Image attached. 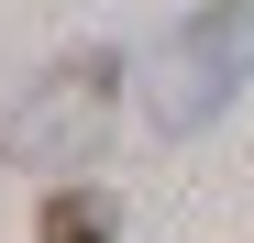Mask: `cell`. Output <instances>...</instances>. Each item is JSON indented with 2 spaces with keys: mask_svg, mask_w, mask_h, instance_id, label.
Wrapping results in <instances>:
<instances>
[{
  "mask_svg": "<svg viewBox=\"0 0 254 243\" xmlns=\"http://www.w3.org/2000/svg\"><path fill=\"white\" fill-rule=\"evenodd\" d=\"M111 111H122V56H56L33 89L0 111V155L11 166H89L111 144Z\"/></svg>",
  "mask_w": 254,
  "mask_h": 243,
  "instance_id": "cell-1",
  "label": "cell"
},
{
  "mask_svg": "<svg viewBox=\"0 0 254 243\" xmlns=\"http://www.w3.org/2000/svg\"><path fill=\"white\" fill-rule=\"evenodd\" d=\"M243 77H254V11H188L177 33L155 45V77H144V111H155V133L177 144V133H210L232 100H243Z\"/></svg>",
  "mask_w": 254,
  "mask_h": 243,
  "instance_id": "cell-2",
  "label": "cell"
},
{
  "mask_svg": "<svg viewBox=\"0 0 254 243\" xmlns=\"http://www.w3.org/2000/svg\"><path fill=\"white\" fill-rule=\"evenodd\" d=\"M111 232H122L111 188H77V177H66V188L45 199V210H33V243H111Z\"/></svg>",
  "mask_w": 254,
  "mask_h": 243,
  "instance_id": "cell-3",
  "label": "cell"
}]
</instances>
